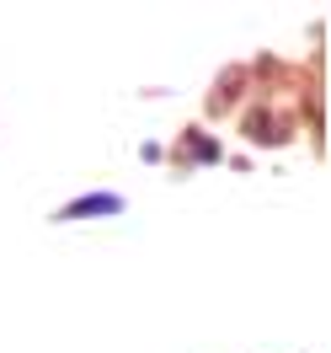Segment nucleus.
Segmentation results:
<instances>
[{
  "mask_svg": "<svg viewBox=\"0 0 331 353\" xmlns=\"http://www.w3.org/2000/svg\"><path fill=\"white\" fill-rule=\"evenodd\" d=\"M96 209H118V199H86V203H75L70 214H96Z\"/></svg>",
  "mask_w": 331,
  "mask_h": 353,
  "instance_id": "nucleus-1",
  "label": "nucleus"
}]
</instances>
